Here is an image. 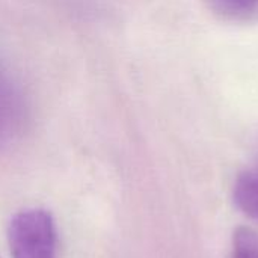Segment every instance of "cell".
Here are the masks:
<instances>
[{
	"label": "cell",
	"mask_w": 258,
	"mask_h": 258,
	"mask_svg": "<svg viewBox=\"0 0 258 258\" xmlns=\"http://www.w3.org/2000/svg\"><path fill=\"white\" fill-rule=\"evenodd\" d=\"M26 110V100L18 80L0 60V151L21 132Z\"/></svg>",
	"instance_id": "cell-2"
},
{
	"label": "cell",
	"mask_w": 258,
	"mask_h": 258,
	"mask_svg": "<svg viewBox=\"0 0 258 258\" xmlns=\"http://www.w3.org/2000/svg\"><path fill=\"white\" fill-rule=\"evenodd\" d=\"M203 3L225 23L252 24L258 21V0H203Z\"/></svg>",
	"instance_id": "cell-3"
},
{
	"label": "cell",
	"mask_w": 258,
	"mask_h": 258,
	"mask_svg": "<svg viewBox=\"0 0 258 258\" xmlns=\"http://www.w3.org/2000/svg\"><path fill=\"white\" fill-rule=\"evenodd\" d=\"M12 258H56L57 233L53 216L44 209L17 213L8 228Z\"/></svg>",
	"instance_id": "cell-1"
},
{
	"label": "cell",
	"mask_w": 258,
	"mask_h": 258,
	"mask_svg": "<svg viewBox=\"0 0 258 258\" xmlns=\"http://www.w3.org/2000/svg\"><path fill=\"white\" fill-rule=\"evenodd\" d=\"M233 198L243 215L258 221V163L237 177Z\"/></svg>",
	"instance_id": "cell-4"
},
{
	"label": "cell",
	"mask_w": 258,
	"mask_h": 258,
	"mask_svg": "<svg viewBox=\"0 0 258 258\" xmlns=\"http://www.w3.org/2000/svg\"><path fill=\"white\" fill-rule=\"evenodd\" d=\"M233 258H258V234L242 227L234 234Z\"/></svg>",
	"instance_id": "cell-5"
}]
</instances>
